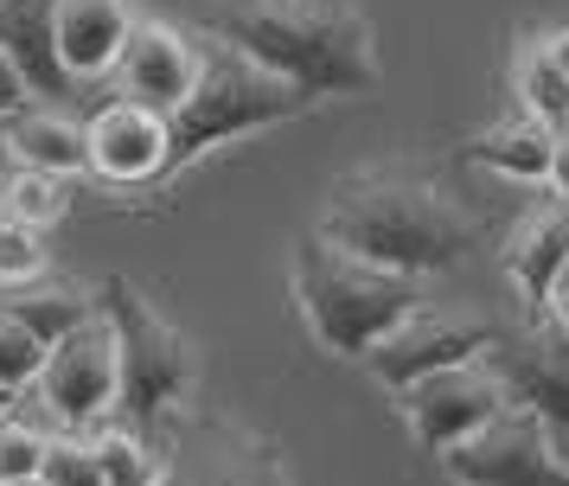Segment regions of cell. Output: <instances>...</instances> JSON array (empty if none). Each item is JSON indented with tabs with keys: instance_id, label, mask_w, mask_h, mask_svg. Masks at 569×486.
Segmentation results:
<instances>
[{
	"instance_id": "obj_13",
	"label": "cell",
	"mask_w": 569,
	"mask_h": 486,
	"mask_svg": "<svg viewBox=\"0 0 569 486\" xmlns=\"http://www.w3.org/2000/svg\"><path fill=\"white\" fill-rule=\"evenodd\" d=\"M83 148H90V173L109 186H154L167 167V116L109 97L83 122Z\"/></svg>"
},
{
	"instance_id": "obj_19",
	"label": "cell",
	"mask_w": 569,
	"mask_h": 486,
	"mask_svg": "<svg viewBox=\"0 0 569 486\" xmlns=\"http://www.w3.org/2000/svg\"><path fill=\"white\" fill-rule=\"evenodd\" d=\"M83 442H90V455H97L103 486H160V474H167L160 435L134 429V423H122V416H103Z\"/></svg>"
},
{
	"instance_id": "obj_5",
	"label": "cell",
	"mask_w": 569,
	"mask_h": 486,
	"mask_svg": "<svg viewBox=\"0 0 569 486\" xmlns=\"http://www.w3.org/2000/svg\"><path fill=\"white\" fill-rule=\"evenodd\" d=\"M301 109H313L301 90H288L282 77H269L250 58H237L231 46L206 51V71L192 83V97L167 116V167H160V179L186 173L192 160H206L224 141H243V135L295 122Z\"/></svg>"
},
{
	"instance_id": "obj_22",
	"label": "cell",
	"mask_w": 569,
	"mask_h": 486,
	"mask_svg": "<svg viewBox=\"0 0 569 486\" xmlns=\"http://www.w3.org/2000/svg\"><path fill=\"white\" fill-rule=\"evenodd\" d=\"M0 211L7 218H20L27 230H46L71 211V192H64V179L52 173H32V167H13V173H0Z\"/></svg>"
},
{
	"instance_id": "obj_6",
	"label": "cell",
	"mask_w": 569,
	"mask_h": 486,
	"mask_svg": "<svg viewBox=\"0 0 569 486\" xmlns=\"http://www.w3.org/2000/svg\"><path fill=\"white\" fill-rule=\"evenodd\" d=\"M116 384H122V358H116V327L103 307L71 327L58 346H46V365L32 378V404L46 409V423L64 435H90L103 416H116Z\"/></svg>"
},
{
	"instance_id": "obj_15",
	"label": "cell",
	"mask_w": 569,
	"mask_h": 486,
	"mask_svg": "<svg viewBox=\"0 0 569 486\" xmlns=\"http://www.w3.org/2000/svg\"><path fill=\"white\" fill-rule=\"evenodd\" d=\"M58 0H0V58L13 65L27 102L58 109V97L71 90V77L58 65Z\"/></svg>"
},
{
	"instance_id": "obj_29",
	"label": "cell",
	"mask_w": 569,
	"mask_h": 486,
	"mask_svg": "<svg viewBox=\"0 0 569 486\" xmlns=\"http://www.w3.org/2000/svg\"><path fill=\"white\" fill-rule=\"evenodd\" d=\"M538 46H543V58H550V65L569 77V26H563V32H543Z\"/></svg>"
},
{
	"instance_id": "obj_11",
	"label": "cell",
	"mask_w": 569,
	"mask_h": 486,
	"mask_svg": "<svg viewBox=\"0 0 569 486\" xmlns=\"http://www.w3.org/2000/svg\"><path fill=\"white\" fill-rule=\"evenodd\" d=\"M397 404H403V423H410L416 442H422L429 455H448L455 442H467L473 429H487L512 397H506V384L487 371V358H467V365H448L436 378L410 384Z\"/></svg>"
},
{
	"instance_id": "obj_10",
	"label": "cell",
	"mask_w": 569,
	"mask_h": 486,
	"mask_svg": "<svg viewBox=\"0 0 569 486\" xmlns=\"http://www.w3.org/2000/svg\"><path fill=\"white\" fill-rule=\"evenodd\" d=\"M480 358L518 409H531L550 435H569V333L550 314L525 320V327H499L492 353Z\"/></svg>"
},
{
	"instance_id": "obj_30",
	"label": "cell",
	"mask_w": 569,
	"mask_h": 486,
	"mask_svg": "<svg viewBox=\"0 0 569 486\" xmlns=\"http://www.w3.org/2000/svg\"><path fill=\"white\" fill-rule=\"evenodd\" d=\"M543 314H550V320H557V327L569 333V269L557 276V288H550V307H543Z\"/></svg>"
},
{
	"instance_id": "obj_28",
	"label": "cell",
	"mask_w": 569,
	"mask_h": 486,
	"mask_svg": "<svg viewBox=\"0 0 569 486\" xmlns=\"http://www.w3.org/2000/svg\"><path fill=\"white\" fill-rule=\"evenodd\" d=\"M13 109H27V90H20V77H13V65L0 58V116H13Z\"/></svg>"
},
{
	"instance_id": "obj_31",
	"label": "cell",
	"mask_w": 569,
	"mask_h": 486,
	"mask_svg": "<svg viewBox=\"0 0 569 486\" xmlns=\"http://www.w3.org/2000/svg\"><path fill=\"white\" fill-rule=\"evenodd\" d=\"M7 409H13V397H7V390H0V416H7Z\"/></svg>"
},
{
	"instance_id": "obj_1",
	"label": "cell",
	"mask_w": 569,
	"mask_h": 486,
	"mask_svg": "<svg viewBox=\"0 0 569 486\" xmlns=\"http://www.w3.org/2000/svg\"><path fill=\"white\" fill-rule=\"evenodd\" d=\"M206 32L269 77H282L308 102L378 97L385 83L371 20L333 0H218L206 7Z\"/></svg>"
},
{
	"instance_id": "obj_23",
	"label": "cell",
	"mask_w": 569,
	"mask_h": 486,
	"mask_svg": "<svg viewBox=\"0 0 569 486\" xmlns=\"http://www.w3.org/2000/svg\"><path fill=\"white\" fill-rule=\"evenodd\" d=\"M46 442H52V429H46V423H32L20 404L7 409V416H0V486H27V480H39Z\"/></svg>"
},
{
	"instance_id": "obj_7",
	"label": "cell",
	"mask_w": 569,
	"mask_h": 486,
	"mask_svg": "<svg viewBox=\"0 0 569 486\" xmlns=\"http://www.w3.org/2000/svg\"><path fill=\"white\" fill-rule=\"evenodd\" d=\"M441 467L455 486H569V460L557 455V435L518 404H506L487 429L455 442Z\"/></svg>"
},
{
	"instance_id": "obj_27",
	"label": "cell",
	"mask_w": 569,
	"mask_h": 486,
	"mask_svg": "<svg viewBox=\"0 0 569 486\" xmlns=\"http://www.w3.org/2000/svg\"><path fill=\"white\" fill-rule=\"evenodd\" d=\"M543 186H550L557 199H569V135H557V148H550V173H543Z\"/></svg>"
},
{
	"instance_id": "obj_20",
	"label": "cell",
	"mask_w": 569,
	"mask_h": 486,
	"mask_svg": "<svg viewBox=\"0 0 569 486\" xmlns=\"http://www.w3.org/2000/svg\"><path fill=\"white\" fill-rule=\"evenodd\" d=\"M0 314H13L39 346H58L71 327H83V320L97 314V288H78V281H58V288H20V295H7Z\"/></svg>"
},
{
	"instance_id": "obj_25",
	"label": "cell",
	"mask_w": 569,
	"mask_h": 486,
	"mask_svg": "<svg viewBox=\"0 0 569 486\" xmlns=\"http://www.w3.org/2000/svg\"><path fill=\"white\" fill-rule=\"evenodd\" d=\"M39 486H103L90 442H83V435L52 429V442H46V460H39Z\"/></svg>"
},
{
	"instance_id": "obj_3",
	"label": "cell",
	"mask_w": 569,
	"mask_h": 486,
	"mask_svg": "<svg viewBox=\"0 0 569 486\" xmlns=\"http://www.w3.org/2000/svg\"><path fill=\"white\" fill-rule=\"evenodd\" d=\"M288 276H295V301H301L308 333L333 358H365L385 333L403 327L416 307H429L422 301V281L371 269V262H359V256L320 244L313 230L295 244Z\"/></svg>"
},
{
	"instance_id": "obj_9",
	"label": "cell",
	"mask_w": 569,
	"mask_h": 486,
	"mask_svg": "<svg viewBox=\"0 0 569 486\" xmlns=\"http://www.w3.org/2000/svg\"><path fill=\"white\" fill-rule=\"evenodd\" d=\"M492 339H499V327L492 320H467V314H441V307H416L410 320L397 333H385L371 353L359 358L371 378L385 384L390 397H403L410 384L436 378V371H448V365H467V358L492 353Z\"/></svg>"
},
{
	"instance_id": "obj_18",
	"label": "cell",
	"mask_w": 569,
	"mask_h": 486,
	"mask_svg": "<svg viewBox=\"0 0 569 486\" xmlns=\"http://www.w3.org/2000/svg\"><path fill=\"white\" fill-rule=\"evenodd\" d=\"M550 148H557V135H550L543 122H531L525 109H512V116H499L492 128H480V135L467 141V160L487 167V173H499V179L543 186V173H550Z\"/></svg>"
},
{
	"instance_id": "obj_12",
	"label": "cell",
	"mask_w": 569,
	"mask_h": 486,
	"mask_svg": "<svg viewBox=\"0 0 569 486\" xmlns=\"http://www.w3.org/2000/svg\"><path fill=\"white\" fill-rule=\"evenodd\" d=\"M199 71H206V51L192 46L180 26L134 13L129 46L116 58V90H122V102H141V109H154V116H173V109L192 97Z\"/></svg>"
},
{
	"instance_id": "obj_32",
	"label": "cell",
	"mask_w": 569,
	"mask_h": 486,
	"mask_svg": "<svg viewBox=\"0 0 569 486\" xmlns=\"http://www.w3.org/2000/svg\"><path fill=\"white\" fill-rule=\"evenodd\" d=\"M27 486H39V480H27Z\"/></svg>"
},
{
	"instance_id": "obj_16",
	"label": "cell",
	"mask_w": 569,
	"mask_h": 486,
	"mask_svg": "<svg viewBox=\"0 0 569 486\" xmlns=\"http://www.w3.org/2000/svg\"><path fill=\"white\" fill-rule=\"evenodd\" d=\"M58 65L71 83L90 77H116V58L134 32V7L129 0H58Z\"/></svg>"
},
{
	"instance_id": "obj_26",
	"label": "cell",
	"mask_w": 569,
	"mask_h": 486,
	"mask_svg": "<svg viewBox=\"0 0 569 486\" xmlns=\"http://www.w3.org/2000/svg\"><path fill=\"white\" fill-rule=\"evenodd\" d=\"M39 365H46V346H39V339H32L13 314H0V390H7V397L32 390Z\"/></svg>"
},
{
	"instance_id": "obj_17",
	"label": "cell",
	"mask_w": 569,
	"mask_h": 486,
	"mask_svg": "<svg viewBox=\"0 0 569 486\" xmlns=\"http://www.w3.org/2000/svg\"><path fill=\"white\" fill-rule=\"evenodd\" d=\"M0 148L13 153V167H32V173H52V179L90 173L83 122H71L64 109H46V102H27V109L0 116Z\"/></svg>"
},
{
	"instance_id": "obj_4",
	"label": "cell",
	"mask_w": 569,
	"mask_h": 486,
	"mask_svg": "<svg viewBox=\"0 0 569 486\" xmlns=\"http://www.w3.org/2000/svg\"><path fill=\"white\" fill-rule=\"evenodd\" d=\"M97 307L116 327V358H122V384H116V416L154 435L160 423L186 416L192 390H199V358L186 346V333L160 314L129 276H109L97 288Z\"/></svg>"
},
{
	"instance_id": "obj_8",
	"label": "cell",
	"mask_w": 569,
	"mask_h": 486,
	"mask_svg": "<svg viewBox=\"0 0 569 486\" xmlns=\"http://www.w3.org/2000/svg\"><path fill=\"white\" fill-rule=\"evenodd\" d=\"M160 486H295L282 448L243 423H180L167 442V474Z\"/></svg>"
},
{
	"instance_id": "obj_14",
	"label": "cell",
	"mask_w": 569,
	"mask_h": 486,
	"mask_svg": "<svg viewBox=\"0 0 569 486\" xmlns=\"http://www.w3.org/2000/svg\"><path fill=\"white\" fill-rule=\"evenodd\" d=\"M499 262H506V276L518 281V295H525L531 320H538L543 307H550L557 276L569 269V199L543 192L538 205H525L512 237H506V250H499Z\"/></svg>"
},
{
	"instance_id": "obj_2",
	"label": "cell",
	"mask_w": 569,
	"mask_h": 486,
	"mask_svg": "<svg viewBox=\"0 0 569 486\" xmlns=\"http://www.w3.org/2000/svg\"><path fill=\"white\" fill-rule=\"evenodd\" d=\"M313 237L346 256H359V262H371V269L429 281V276H448L455 262H467L473 218L441 192L436 179L385 167V173L339 179L333 192H327V205H320Z\"/></svg>"
},
{
	"instance_id": "obj_21",
	"label": "cell",
	"mask_w": 569,
	"mask_h": 486,
	"mask_svg": "<svg viewBox=\"0 0 569 486\" xmlns=\"http://www.w3.org/2000/svg\"><path fill=\"white\" fill-rule=\"evenodd\" d=\"M512 90H518V109H525L531 122H543L550 135H569V77L543 58L538 39H531V46H518Z\"/></svg>"
},
{
	"instance_id": "obj_24",
	"label": "cell",
	"mask_w": 569,
	"mask_h": 486,
	"mask_svg": "<svg viewBox=\"0 0 569 486\" xmlns=\"http://www.w3.org/2000/svg\"><path fill=\"white\" fill-rule=\"evenodd\" d=\"M39 276H46V237L0 211V288L20 295V288H32Z\"/></svg>"
}]
</instances>
